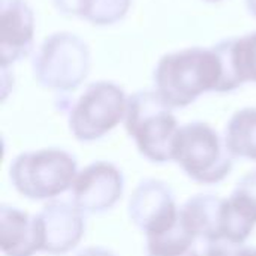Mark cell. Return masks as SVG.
Masks as SVG:
<instances>
[{"label":"cell","instance_id":"1","mask_svg":"<svg viewBox=\"0 0 256 256\" xmlns=\"http://www.w3.org/2000/svg\"><path fill=\"white\" fill-rule=\"evenodd\" d=\"M222 78V62L213 48L166 54L154 70L156 92L171 108L188 106L206 92H219Z\"/></svg>","mask_w":256,"mask_h":256},{"label":"cell","instance_id":"2","mask_svg":"<svg viewBox=\"0 0 256 256\" xmlns=\"http://www.w3.org/2000/svg\"><path fill=\"white\" fill-rule=\"evenodd\" d=\"M171 110L156 90L138 92L128 98L126 130L138 152L150 162L172 160V144L180 128Z\"/></svg>","mask_w":256,"mask_h":256},{"label":"cell","instance_id":"3","mask_svg":"<svg viewBox=\"0 0 256 256\" xmlns=\"http://www.w3.org/2000/svg\"><path fill=\"white\" fill-rule=\"evenodd\" d=\"M78 174L75 158L62 148H40L18 154L9 168L14 189L27 200H52L72 189Z\"/></svg>","mask_w":256,"mask_h":256},{"label":"cell","instance_id":"4","mask_svg":"<svg viewBox=\"0 0 256 256\" xmlns=\"http://www.w3.org/2000/svg\"><path fill=\"white\" fill-rule=\"evenodd\" d=\"M172 160L196 183L224 182L234 166V156L210 124L194 122L182 126L172 144Z\"/></svg>","mask_w":256,"mask_h":256},{"label":"cell","instance_id":"5","mask_svg":"<svg viewBox=\"0 0 256 256\" xmlns=\"http://www.w3.org/2000/svg\"><path fill=\"white\" fill-rule=\"evenodd\" d=\"M128 98L106 81L93 82L69 110V129L78 141H96L124 120Z\"/></svg>","mask_w":256,"mask_h":256},{"label":"cell","instance_id":"6","mask_svg":"<svg viewBox=\"0 0 256 256\" xmlns=\"http://www.w3.org/2000/svg\"><path fill=\"white\" fill-rule=\"evenodd\" d=\"M36 80L56 90H72L88 74V50L76 36L57 33L45 40L33 60Z\"/></svg>","mask_w":256,"mask_h":256},{"label":"cell","instance_id":"7","mask_svg":"<svg viewBox=\"0 0 256 256\" xmlns=\"http://www.w3.org/2000/svg\"><path fill=\"white\" fill-rule=\"evenodd\" d=\"M128 213L132 224L148 237L176 226L180 208L177 207L176 196L166 183L147 178L132 192Z\"/></svg>","mask_w":256,"mask_h":256},{"label":"cell","instance_id":"8","mask_svg":"<svg viewBox=\"0 0 256 256\" xmlns=\"http://www.w3.org/2000/svg\"><path fill=\"white\" fill-rule=\"evenodd\" d=\"M124 178L111 162L98 160L78 171L72 184V204L84 214H98L112 208L122 198Z\"/></svg>","mask_w":256,"mask_h":256},{"label":"cell","instance_id":"9","mask_svg":"<svg viewBox=\"0 0 256 256\" xmlns=\"http://www.w3.org/2000/svg\"><path fill=\"white\" fill-rule=\"evenodd\" d=\"M40 252L64 255L75 249L86 231L84 213L74 204L52 201L36 214Z\"/></svg>","mask_w":256,"mask_h":256},{"label":"cell","instance_id":"10","mask_svg":"<svg viewBox=\"0 0 256 256\" xmlns=\"http://www.w3.org/2000/svg\"><path fill=\"white\" fill-rule=\"evenodd\" d=\"M256 226V170L248 172L224 201L222 240L244 244Z\"/></svg>","mask_w":256,"mask_h":256},{"label":"cell","instance_id":"11","mask_svg":"<svg viewBox=\"0 0 256 256\" xmlns=\"http://www.w3.org/2000/svg\"><path fill=\"white\" fill-rule=\"evenodd\" d=\"M33 12L24 0H2V66L26 57L33 40Z\"/></svg>","mask_w":256,"mask_h":256},{"label":"cell","instance_id":"12","mask_svg":"<svg viewBox=\"0 0 256 256\" xmlns=\"http://www.w3.org/2000/svg\"><path fill=\"white\" fill-rule=\"evenodd\" d=\"M224 68L219 93L231 92L246 81L256 82V32L230 38L213 46Z\"/></svg>","mask_w":256,"mask_h":256},{"label":"cell","instance_id":"13","mask_svg":"<svg viewBox=\"0 0 256 256\" xmlns=\"http://www.w3.org/2000/svg\"><path fill=\"white\" fill-rule=\"evenodd\" d=\"M224 201L216 195H195L180 207V222L198 242L222 240Z\"/></svg>","mask_w":256,"mask_h":256},{"label":"cell","instance_id":"14","mask_svg":"<svg viewBox=\"0 0 256 256\" xmlns=\"http://www.w3.org/2000/svg\"><path fill=\"white\" fill-rule=\"evenodd\" d=\"M0 249L4 256H33L40 252L36 216L15 207H0Z\"/></svg>","mask_w":256,"mask_h":256},{"label":"cell","instance_id":"15","mask_svg":"<svg viewBox=\"0 0 256 256\" xmlns=\"http://www.w3.org/2000/svg\"><path fill=\"white\" fill-rule=\"evenodd\" d=\"M225 142L234 158L256 162V108H243L228 122Z\"/></svg>","mask_w":256,"mask_h":256},{"label":"cell","instance_id":"16","mask_svg":"<svg viewBox=\"0 0 256 256\" xmlns=\"http://www.w3.org/2000/svg\"><path fill=\"white\" fill-rule=\"evenodd\" d=\"M147 256H198V240L180 222L171 230L146 237Z\"/></svg>","mask_w":256,"mask_h":256},{"label":"cell","instance_id":"17","mask_svg":"<svg viewBox=\"0 0 256 256\" xmlns=\"http://www.w3.org/2000/svg\"><path fill=\"white\" fill-rule=\"evenodd\" d=\"M129 3L130 0H98L88 21L94 24H111L126 14Z\"/></svg>","mask_w":256,"mask_h":256},{"label":"cell","instance_id":"18","mask_svg":"<svg viewBox=\"0 0 256 256\" xmlns=\"http://www.w3.org/2000/svg\"><path fill=\"white\" fill-rule=\"evenodd\" d=\"M204 254L207 256H256V248L230 243L226 240H219L206 244Z\"/></svg>","mask_w":256,"mask_h":256},{"label":"cell","instance_id":"19","mask_svg":"<svg viewBox=\"0 0 256 256\" xmlns=\"http://www.w3.org/2000/svg\"><path fill=\"white\" fill-rule=\"evenodd\" d=\"M98 0H54L56 8L62 14L81 15L86 20L90 18Z\"/></svg>","mask_w":256,"mask_h":256},{"label":"cell","instance_id":"20","mask_svg":"<svg viewBox=\"0 0 256 256\" xmlns=\"http://www.w3.org/2000/svg\"><path fill=\"white\" fill-rule=\"evenodd\" d=\"M76 256H116L111 250L105 249V248H87L84 250H81Z\"/></svg>","mask_w":256,"mask_h":256},{"label":"cell","instance_id":"21","mask_svg":"<svg viewBox=\"0 0 256 256\" xmlns=\"http://www.w3.org/2000/svg\"><path fill=\"white\" fill-rule=\"evenodd\" d=\"M246 4H248L249 12L256 16V0H246Z\"/></svg>","mask_w":256,"mask_h":256},{"label":"cell","instance_id":"22","mask_svg":"<svg viewBox=\"0 0 256 256\" xmlns=\"http://www.w3.org/2000/svg\"><path fill=\"white\" fill-rule=\"evenodd\" d=\"M198 256H207V255H206V254H204V250H202V252H201Z\"/></svg>","mask_w":256,"mask_h":256}]
</instances>
